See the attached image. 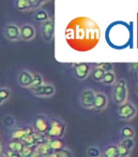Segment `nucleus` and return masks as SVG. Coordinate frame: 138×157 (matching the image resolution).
<instances>
[{"instance_id":"f257e3e1","label":"nucleus","mask_w":138,"mask_h":157,"mask_svg":"<svg viewBox=\"0 0 138 157\" xmlns=\"http://www.w3.org/2000/svg\"><path fill=\"white\" fill-rule=\"evenodd\" d=\"M101 38V30L97 23L88 17H78L66 29L68 43L76 51L87 52L95 48Z\"/></svg>"},{"instance_id":"f03ea898","label":"nucleus","mask_w":138,"mask_h":157,"mask_svg":"<svg viewBox=\"0 0 138 157\" xmlns=\"http://www.w3.org/2000/svg\"><path fill=\"white\" fill-rule=\"evenodd\" d=\"M127 82L124 78H120L114 85L113 88V100L114 102L120 106L127 100Z\"/></svg>"},{"instance_id":"7ed1b4c3","label":"nucleus","mask_w":138,"mask_h":157,"mask_svg":"<svg viewBox=\"0 0 138 157\" xmlns=\"http://www.w3.org/2000/svg\"><path fill=\"white\" fill-rule=\"evenodd\" d=\"M66 131V124L63 121L59 119H52L50 120V126L46 133L48 139H58L62 140V137L65 135Z\"/></svg>"},{"instance_id":"20e7f679","label":"nucleus","mask_w":138,"mask_h":157,"mask_svg":"<svg viewBox=\"0 0 138 157\" xmlns=\"http://www.w3.org/2000/svg\"><path fill=\"white\" fill-rule=\"evenodd\" d=\"M137 113L136 107L131 102H125L120 105L117 109V117L118 119L123 121H129L135 117Z\"/></svg>"},{"instance_id":"39448f33","label":"nucleus","mask_w":138,"mask_h":157,"mask_svg":"<svg viewBox=\"0 0 138 157\" xmlns=\"http://www.w3.org/2000/svg\"><path fill=\"white\" fill-rule=\"evenodd\" d=\"M49 126H50V119L47 116L43 114H39L35 117L32 124V128L34 132L46 135Z\"/></svg>"},{"instance_id":"423d86ee","label":"nucleus","mask_w":138,"mask_h":157,"mask_svg":"<svg viewBox=\"0 0 138 157\" xmlns=\"http://www.w3.org/2000/svg\"><path fill=\"white\" fill-rule=\"evenodd\" d=\"M41 33L43 41L50 43L53 41L55 36V23L53 19H48L46 22L42 24L41 26Z\"/></svg>"},{"instance_id":"0eeeda50","label":"nucleus","mask_w":138,"mask_h":157,"mask_svg":"<svg viewBox=\"0 0 138 157\" xmlns=\"http://www.w3.org/2000/svg\"><path fill=\"white\" fill-rule=\"evenodd\" d=\"M45 1L43 0H17L15 1V9L19 11H29L41 7Z\"/></svg>"},{"instance_id":"6e6552de","label":"nucleus","mask_w":138,"mask_h":157,"mask_svg":"<svg viewBox=\"0 0 138 157\" xmlns=\"http://www.w3.org/2000/svg\"><path fill=\"white\" fill-rule=\"evenodd\" d=\"M91 71V67L87 63H75L73 64V73L77 80L84 81L88 77Z\"/></svg>"},{"instance_id":"1a4fd4ad","label":"nucleus","mask_w":138,"mask_h":157,"mask_svg":"<svg viewBox=\"0 0 138 157\" xmlns=\"http://www.w3.org/2000/svg\"><path fill=\"white\" fill-rule=\"evenodd\" d=\"M34 95L38 97H50L55 94V88L53 84L43 83L35 89H30Z\"/></svg>"},{"instance_id":"9d476101","label":"nucleus","mask_w":138,"mask_h":157,"mask_svg":"<svg viewBox=\"0 0 138 157\" xmlns=\"http://www.w3.org/2000/svg\"><path fill=\"white\" fill-rule=\"evenodd\" d=\"M95 92L91 89H86L81 93L80 95V104L85 109H92L94 104Z\"/></svg>"},{"instance_id":"9b49d317","label":"nucleus","mask_w":138,"mask_h":157,"mask_svg":"<svg viewBox=\"0 0 138 157\" xmlns=\"http://www.w3.org/2000/svg\"><path fill=\"white\" fill-rule=\"evenodd\" d=\"M4 35L9 41H18L20 40V27L14 24H9L5 26Z\"/></svg>"},{"instance_id":"f8f14e48","label":"nucleus","mask_w":138,"mask_h":157,"mask_svg":"<svg viewBox=\"0 0 138 157\" xmlns=\"http://www.w3.org/2000/svg\"><path fill=\"white\" fill-rule=\"evenodd\" d=\"M36 36L35 27L29 24L23 25L20 27V39L24 41H31Z\"/></svg>"},{"instance_id":"ddd939ff","label":"nucleus","mask_w":138,"mask_h":157,"mask_svg":"<svg viewBox=\"0 0 138 157\" xmlns=\"http://www.w3.org/2000/svg\"><path fill=\"white\" fill-rule=\"evenodd\" d=\"M33 82V73L28 70H22L18 75V83L21 87L30 88Z\"/></svg>"},{"instance_id":"4468645a","label":"nucleus","mask_w":138,"mask_h":157,"mask_svg":"<svg viewBox=\"0 0 138 157\" xmlns=\"http://www.w3.org/2000/svg\"><path fill=\"white\" fill-rule=\"evenodd\" d=\"M34 130L31 126H24V127H18V128H14L11 133H10V137L11 140H21L24 136L33 133Z\"/></svg>"},{"instance_id":"2eb2a0df","label":"nucleus","mask_w":138,"mask_h":157,"mask_svg":"<svg viewBox=\"0 0 138 157\" xmlns=\"http://www.w3.org/2000/svg\"><path fill=\"white\" fill-rule=\"evenodd\" d=\"M108 103L107 96L104 93H96L95 94V98H94V104H93V109L101 110L106 108Z\"/></svg>"},{"instance_id":"dca6fc26","label":"nucleus","mask_w":138,"mask_h":157,"mask_svg":"<svg viewBox=\"0 0 138 157\" xmlns=\"http://www.w3.org/2000/svg\"><path fill=\"white\" fill-rule=\"evenodd\" d=\"M25 145L23 144V142L18 140H10V142L8 143V151L11 152L21 153Z\"/></svg>"},{"instance_id":"f3484780","label":"nucleus","mask_w":138,"mask_h":157,"mask_svg":"<svg viewBox=\"0 0 138 157\" xmlns=\"http://www.w3.org/2000/svg\"><path fill=\"white\" fill-rule=\"evenodd\" d=\"M47 142H48V145L50 146L51 150L54 152H56V151L65 148V143H64V141L62 140H58V139L51 140V139H49Z\"/></svg>"},{"instance_id":"a211bd4d","label":"nucleus","mask_w":138,"mask_h":157,"mask_svg":"<svg viewBox=\"0 0 138 157\" xmlns=\"http://www.w3.org/2000/svg\"><path fill=\"white\" fill-rule=\"evenodd\" d=\"M34 151L38 152V153H39V155H41L42 157L46 156V155H48V154H50V153L54 152V151L51 150L50 146L48 145V142H45V143H43V144L38 145V146L36 147V149H35V151Z\"/></svg>"},{"instance_id":"6ab92c4d","label":"nucleus","mask_w":138,"mask_h":157,"mask_svg":"<svg viewBox=\"0 0 138 157\" xmlns=\"http://www.w3.org/2000/svg\"><path fill=\"white\" fill-rule=\"evenodd\" d=\"M104 74H105V72L104 71V69L102 67H94L93 69H91V78L96 82H102Z\"/></svg>"},{"instance_id":"aec40b11","label":"nucleus","mask_w":138,"mask_h":157,"mask_svg":"<svg viewBox=\"0 0 138 157\" xmlns=\"http://www.w3.org/2000/svg\"><path fill=\"white\" fill-rule=\"evenodd\" d=\"M103 155L104 157H120V153H118L116 145L111 144V145L107 146L104 149Z\"/></svg>"},{"instance_id":"412c9836","label":"nucleus","mask_w":138,"mask_h":157,"mask_svg":"<svg viewBox=\"0 0 138 157\" xmlns=\"http://www.w3.org/2000/svg\"><path fill=\"white\" fill-rule=\"evenodd\" d=\"M33 18H34V20H35L37 23H42L43 24V23L46 22L47 20L49 19V15H48V13L45 10H38V11L35 12Z\"/></svg>"},{"instance_id":"4be33fe9","label":"nucleus","mask_w":138,"mask_h":157,"mask_svg":"<svg viewBox=\"0 0 138 157\" xmlns=\"http://www.w3.org/2000/svg\"><path fill=\"white\" fill-rule=\"evenodd\" d=\"M120 135L123 139H133L135 136V131L131 126H123L120 130Z\"/></svg>"},{"instance_id":"5701e85b","label":"nucleus","mask_w":138,"mask_h":157,"mask_svg":"<svg viewBox=\"0 0 138 157\" xmlns=\"http://www.w3.org/2000/svg\"><path fill=\"white\" fill-rule=\"evenodd\" d=\"M102 82L104 85H106V86L113 85L116 82V75H115V73L114 72H107V73H105L104 78H103Z\"/></svg>"},{"instance_id":"b1692460","label":"nucleus","mask_w":138,"mask_h":157,"mask_svg":"<svg viewBox=\"0 0 138 157\" xmlns=\"http://www.w3.org/2000/svg\"><path fill=\"white\" fill-rule=\"evenodd\" d=\"M44 82H43V78L41 74L39 73H34L33 74V82H32V84L30 86V89H35V88H38L39 86L43 85Z\"/></svg>"},{"instance_id":"393cba45","label":"nucleus","mask_w":138,"mask_h":157,"mask_svg":"<svg viewBox=\"0 0 138 157\" xmlns=\"http://www.w3.org/2000/svg\"><path fill=\"white\" fill-rule=\"evenodd\" d=\"M11 96V90L7 87L0 88V99L3 100L4 102L10 99V97Z\"/></svg>"},{"instance_id":"a878e982","label":"nucleus","mask_w":138,"mask_h":157,"mask_svg":"<svg viewBox=\"0 0 138 157\" xmlns=\"http://www.w3.org/2000/svg\"><path fill=\"white\" fill-rule=\"evenodd\" d=\"M87 154L89 157H99V156L102 155L100 149H99L98 147H96V146L88 147L87 150Z\"/></svg>"},{"instance_id":"bb28decb","label":"nucleus","mask_w":138,"mask_h":157,"mask_svg":"<svg viewBox=\"0 0 138 157\" xmlns=\"http://www.w3.org/2000/svg\"><path fill=\"white\" fill-rule=\"evenodd\" d=\"M3 124L7 127H13L16 124V120H15V118L11 115H6L3 118Z\"/></svg>"},{"instance_id":"cd10ccee","label":"nucleus","mask_w":138,"mask_h":157,"mask_svg":"<svg viewBox=\"0 0 138 157\" xmlns=\"http://www.w3.org/2000/svg\"><path fill=\"white\" fill-rule=\"evenodd\" d=\"M55 154H56V157H73L72 151L70 149L66 148V147L64 149L60 150V151H56Z\"/></svg>"},{"instance_id":"c85d7f7f","label":"nucleus","mask_w":138,"mask_h":157,"mask_svg":"<svg viewBox=\"0 0 138 157\" xmlns=\"http://www.w3.org/2000/svg\"><path fill=\"white\" fill-rule=\"evenodd\" d=\"M116 147H117L118 153H120V157H129L131 151H129L126 147H124L120 143L118 145H116Z\"/></svg>"},{"instance_id":"c756f323","label":"nucleus","mask_w":138,"mask_h":157,"mask_svg":"<svg viewBox=\"0 0 138 157\" xmlns=\"http://www.w3.org/2000/svg\"><path fill=\"white\" fill-rule=\"evenodd\" d=\"M120 144L123 145L124 147H126L129 151H132L135 146V142H134L133 139H124L120 142Z\"/></svg>"},{"instance_id":"7c9ffc66","label":"nucleus","mask_w":138,"mask_h":157,"mask_svg":"<svg viewBox=\"0 0 138 157\" xmlns=\"http://www.w3.org/2000/svg\"><path fill=\"white\" fill-rule=\"evenodd\" d=\"M33 151H34L33 149H31L27 146H25L23 151H21V153H20V155H21L22 157H30V155L32 154Z\"/></svg>"},{"instance_id":"2f4dec72","label":"nucleus","mask_w":138,"mask_h":157,"mask_svg":"<svg viewBox=\"0 0 138 157\" xmlns=\"http://www.w3.org/2000/svg\"><path fill=\"white\" fill-rule=\"evenodd\" d=\"M102 68L104 69V71L105 73H107V72H113L114 65L112 63H103Z\"/></svg>"},{"instance_id":"473e14b6","label":"nucleus","mask_w":138,"mask_h":157,"mask_svg":"<svg viewBox=\"0 0 138 157\" xmlns=\"http://www.w3.org/2000/svg\"><path fill=\"white\" fill-rule=\"evenodd\" d=\"M129 67L135 76L138 75V63H132L129 65Z\"/></svg>"},{"instance_id":"72a5a7b5","label":"nucleus","mask_w":138,"mask_h":157,"mask_svg":"<svg viewBox=\"0 0 138 157\" xmlns=\"http://www.w3.org/2000/svg\"><path fill=\"white\" fill-rule=\"evenodd\" d=\"M7 157H22L21 155H20V153H16V152H11V151H9L7 152L6 154Z\"/></svg>"},{"instance_id":"f704fd0d","label":"nucleus","mask_w":138,"mask_h":157,"mask_svg":"<svg viewBox=\"0 0 138 157\" xmlns=\"http://www.w3.org/2000/svg\"><path fill=\"white\" fill-rule=\"evenodd\" d=\"M30 157H42V156L39 155L38 152H36V151H33V152H32V154L30 155Z\"/></svg>"},{"instance_id":"c9c22d12","label":"nucleus","mask_w":138,"mask_h":157,"mask_svg":"<svg viewBox=\"0 0 138 157\" xmlns=\"http://www.w3.org/2000/svg\"><path fill=\"white\" fill-rule=\"evenodd\" d=\"M43 157H56V154H55V152H52V153H50L46 156H43Z\"/></svg>"},{"instance_id":"e433bc0d","label":"nucleus","mask_w":138,"mask_h":157,"mask_svg":"<svg viewBox=\"0 0 138 157\" xmlns=\"http://www.w3.org/2000/svg\"><path fill=\"white\" fill-rule=\"evenodd\" d=\"M135 92H136V94H138V85L136 86V88H135Z\"/></svg>"},{"instance_id":"4c0bfd02","label":"nucleus","mask_w":138,"mask_h":157,"mask_svg":"<svg viewBox=\"0 0 138 157\" xmlns=\"http://www.w3.org/2000/svg\"><path fill=\"white\" fill-rule=\"evenodd\" d=\"M2 151V146H1V143H0V153Z\"/></svg>"},{"instance_id":"58836bf2","label":"nucleus","mask_w":138,"mask_h":157,"mask_svg":"<svg viewBox=\"0 0 138 157\" xmlns=\"http://www.w3.org/2000/svg\"><path fill=\"white\" fill-rule=\"evenodd\" d=\"M4 103V101L3 100H1V99H0V105H1V104H3Z\"/></svg>"},{"instance_id":"ea45409f","label":"nucleus","mask_w":138,"mask_h":157,"mask_svg":"<svg viewBox=\"0 0 138 157\" xmlns=\"http://www.w3.org/2000/svg\"><path fill=\"white\" fill-rule=\"evenodd\" d=\"M0 157H7V156H6L5 154H3V155H1V156H0Z\"/></svg>"},{"instance_id":"a19ab883","label":"nucleus","mask_w":138,"mask_h":157,"mask_svg":"<svg viewBox=\"0 0 138 157\" xmlns=\"http://www.w3.org/2000/svg\"><path fill=\"white\" fill-rule=\"evenodd\" d=\"M99 157H104V155H103V154H102V155H101V156H99Z\"/></svg>"}]
</instances>
